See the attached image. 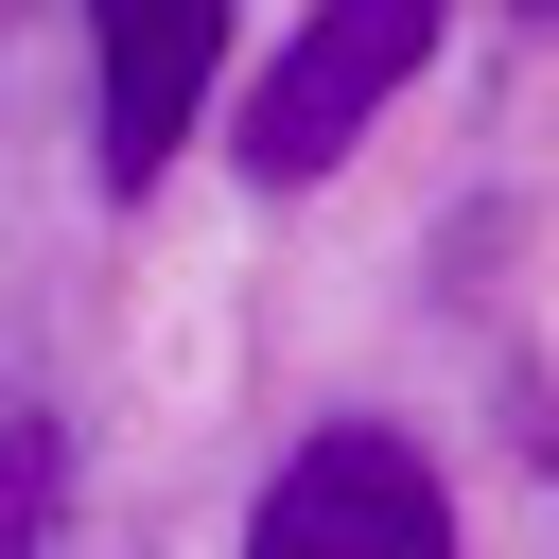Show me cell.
I'll use <instances>...</instances> for the list:
<instances>
[{
  "mask_svg": "<svg viewBox=\"0 0 559 559\" xmlns=\"http://www.w3.org/2000/svg\"><path fill=\"white\" fill-rule=\"evenodd\" d=\"M437 17H454V0H314V17L280 35V70L245 87V175H262V192H314V175L419 87Z\"/></svg>",
  "mask_w": 559,
  "mask_h": 559,
  "instance_id": "obj_1",
  "label": "cell"
},
{
  "mask_svg": "<svg viewBox=\"0 0 559 559\" xmlns=\"http://www.w3.org/2000/svg\"><path fill=\"white\" fill-rule=\"evenodd\" d=\"M35 524H52V419L0 402V559H35Z\"/></svg>",
  "mask_w": 559,
  "mask_h": 559,
  "instance_id": "obj_4",
  "label": "cell"
},
{
  "mask_svg": "<svg viewBox=\"0 0 559 559\" xmlns=\"http://www.w3.org/2000/svg\"><path fill=\"white\" fill-rule=\"evenodd\" d=\"M227 70V0H87V87H105V192H157L192 105Z\"/></svg>",
  "mask_w": 559,
  "mask_h": 559,
  "instance_id": "obj_3",
  "label": "cell"
},
{
  "mask_svg": "<svg viewBox=\"0 0 559 559\" xmlns=\"http://www.w3.org/2000/svg\"><path fill=\"white\" fill-rule=\"evenodd\" d=\"M245 559H454V489L402 419H314L262 507H245Z\"/></svg>",
  "mask_w": 559,
  "mask_h": 559,
  "instance_id": "obj_2",
  "label": "cell"
}]
</instances>
